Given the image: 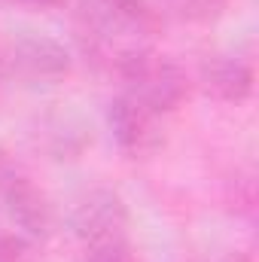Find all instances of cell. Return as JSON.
<instances>
[{
  "mask_svg": "<svg viewBox=\"0 0 259 262\" xmlns=\"http://www.w3.org/2000/svg\"><path fill=\"white\" fill-rule=\"evenodd\" d=\"M0 262H31V247L18 235H0Z\"/></svg>",
  "mask_w": 259,
  "mask_h": 262,
  "instance_id": "4fadbf2b",
  "label": "cell"
},
{
  "mask_svg": "<svg viewBox=\"0 0 259 262\" xmlns=\"http://www.w3.org/2000/svg\"><path fill=\"white\" fill-rule=\"evenodd\" d=\"M131 95L156 116L159 113H171L189 98V76L177 61L159 55L156 64L149 67V73L140 79V85L131 89Z\"/></svg>",
  "mask_w": 259,
  "mask_h": 262,
  "instance_id": "277c9868",
  "label": "cell"
},
{
  "mask_svg": "<svg viewBox=\"0 0 259 262\" xmlns=\"http://www.w3.org/2000/svg\"><path fill=\"white\" fill-rule=\"evenodd\" d=\"M9 64L34 79H61L70 70V52L52 37H25L12 46Z\"/></svg>",
  "mask_w": 259,
  "mask_h": 262,
  "instance_id": "8992f818",
  "label": "cell"
},
{
  "mask_svg": "<svg viewBox=\"0 0 259 262\" xmlns=\"http://www.w3.org/2000/svg\"><path fill=\"white\" fill-rule=\"evenodd\" d=\"M76 12L82 18L85 34H98L107 40L113 28H131L137 34H159L165 28V15L149 0H79Z\"/></svg>",
  "mask_w": 259,
  "mask_h": 262,
  "instance_id": "6da1fadb",
  "label": "cell"
},
{
  "mask_svg": "<svg viewBox=\"0 0 259 262\" xmlns=\"http://www.w3.org/2000/svg\"><path fill=\"white\" fill-rule=\"evenodd\" d=\"M25 3H34V6H55V3H61V0H25Z\"/></svg>",
  "mask_w": 259,
  "mask_h": 262,
  "instance_id": "9a60e30c",
  "label": "cell"
},
{
  "mask_svg": "<svg viewBox=\"0 0 259 262\" xmlns=\"http://www.w3.org/2000/svg\"><path fill=\"white\" fill-rule=\"evenodd\" d=\"M85 262H131L125 235H119V238H104V241H92V244H85Z\"/></svg>",
  "mask_w": 259,
  "mask_h": 262,
  "instance_id": "9c48e42d",
  "label": "cell"
},
{
  "mask_svg": "<svg viewBox=\"0 0 259 262\" xmlns=\"http://www.w3.org/2000/svg\"><path fill=\"white\" fill-rule=\"evenodd\" d=\"M0 195L6 201L9 216L31 235V238H46L52 232V207L46 195L21 174H9L0 183Z\"/></svg>",
  "mask_w": 259,
  "mask_h": 262,
  "instance_id": "5b68a950",
  "label": "cell"
},
{
  "mask_svg": "<svg viewBox=\"0 0 259 262\" xmlns=\"http://www.w3.org/2000/svg\"><path fill=\"white\" fill-rule=\"evenodd\" d=\"M229 0H168L171 9H177L189 21H210L226 9Z\"/></svg>",
  "mask_w": 259,
  "mask_h": 262,
  "instance_id": "30bf717a",
  "label": "cell"
},
{
  "mask_svg": "<svg viewBox=\"0 0 259 262\" xmlns=\"http://www.w3.org/2000/svg\"><path fill=\"white\" fill-rule=\"evenodd\" d=\"M9 174H12V162H9V156H6V152L0 149V183H3V180H6Z\"/></svg>",
  "mask_w": 259,
  "mask_h": 262,
  "instance_id": "5bb4252c",
  "label": "cell"
},
{
  "mask_svg": "<svg viewBox=\"0 0 259 262\" xmlns=\"http://www.w3.org/2000/svg\"><path fill=\"white\" fill-rule=\"evenodd\" d=\"M89 134L82 128H61V131H52V152L55 159H76L85 146H89Z\"/></svg>",
  "mask_w": 259,
  "mask_h": 262,
  "instance_id": "8fae6325",
  "label": "cell"
},
{
  "mask_svg": "<svg viewBox=\"0 0 259 262\" xmlns=\"http://www.w3.org/2000/svg\"><path fill=\"white\" fill-rule=\"evenodd\" d=\"M107 122H110V131H113L116 143L131 156L153 152L162 143V131L156 125V113H149L134 95H119L116 101H110Z\"/></svg>",
  "mask_w": 259,
  "mask_h": 262,
  "instance_id": "7a4b0ae2",
  "label": "cell"
},
{
  "mask_svg": "<svg viewBox=\"0 0 259 262\" xmlns=\"http://www.w3.org/2000/svg\"><path fill=\"white\" fill-rule=\"evenodd\" d=\"M201 82L217 98L238 104V101L250 98V92H253V70H250V64H244L241 58L217 55V58L201 64Z\"/></svg>",
  "mask_w": 259,
  "mask_h": 262,
  "instance_id": "52a82bcc",
  "label": "cell"
},
{
  "mask_svg": "<svg viewBox=\"0 0 259 262\" xmlns=\"http://www.w3.org/2000/svg\"><path fill=\"white\" fill-rule=\"evenodd\" d=\"M156 52L153 49H146V46H137V49H125V52H119L116 55V61H113V67H116V73L128 82L131 89L134 85H140V79L149 73V67L156 64Z\"/></svg>",
  "mask_w": 259,
  "mask_h": 262,
  "instance_id": "ba28073f",
  "label": "cell"
},
{
  "mask_svg": "<svg viewBox=\"0 0 259 262\" xmlns=\"http://www.w3.org/2000/svg\"><path fill=\"white\" fill-rule=\"evenodd\" d=\"M229 201H232V207L238 210V213H253V207H256V189H253V180L250 177H238L232 186H229Z\"/></svg>",
  "mask_w": 259,
  "mask_h": 262,
  "instance_id": "7c38bea8",
  "label": "cell"
},
{
  "mask_svg": "<svg viewBox=\"0 0 259 262\" xmlns=\"http://www.w3.org/2000/svg\"><path fill=\"white\" fill-rule=\"evenodd\" d=\"M125 223H128V210L113 189L89 192L73 210V232L79 235L82 244L125 235Z\"/></svg>",
  "mask_w": 259,
  "mask_h": 262,
  "instance_id": "3957f363",
  "label": "cell"
}]
</instances>
